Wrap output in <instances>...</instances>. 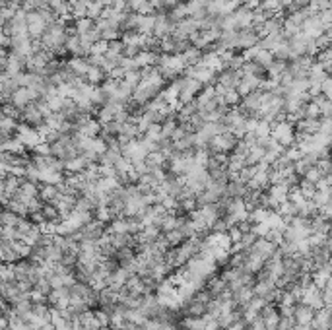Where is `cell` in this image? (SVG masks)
Returning <instances> with one entry per match:
<instances>
[{
    "mask_svg": "<svg viewBox=\"0 0 332 330\" xmlns=\"http://www.w3.org/2000/svg\"><path fill=\"white\" fill-rule=\"evenodd\" d=\"M270 136L276 140L284 150L296 146V130H294V124L288 121L274 122L270 128Z\"/></svg>",
    "mask_w": 332,
    "mask_h": 330,
    "instance_id": "6da1fadb",
    "label": "cell"
},
{
    "mask_svg": "<svg viewBox=\"0 0 332 330\" xmlns=\"http://www.w3.org/2000/svg\"><path fill=\"white\" fill-rule=\"evenodd\" d=\"M259 35L253 27H245V29H237V35H235V45H233V51L243 52L251 47H257L259 45Z\"/></svg>",
    "mask_w": 332,
    "mask_h": 330,
    "instance_id": "7a4b0ae2",
    "label": "cell"
},
{
    "mask_svg": "<svg viewBox=\"0 0 332 330\" xmlns=\"http://www.w3.org/2000/svg\"><path fill=\"white\" fill-rule=\"evenodd\" d=\"M39 97H41V95H39V91H37L35 87H16L8 101L12 105H16L17 109H23L25 105L33 103Z\"/></svg>",
    "mask_w": 332,
    "mask_h": 330,
    "instance_id": "3957f363",
    "label": "cell"
},
{
    "mask_svg": "<svg viewBox=\"0 0 332 330\" xmlns=\"http://www.w3.org/2000/svg\"><path fill=\"white\" fill-rule=\"evenodd\" d=\"M25 29L29 39H39L47 29V21L39 12H25Z\"/></svg>",
    "mask_w": 332,
    "mask_h": 330,
    "instance_id": "277c9868",
    "label": "cell"
},
{
    "mask_svg": "<svg viewBox=\"0 0 332 330\" xmlns=\"http://www.w3.org/2000/svg\"><path fill=\"white\" fill-rule=\"evenodd\" d=\"M315 317V309L305 305V303H296L294 305V311H292V319L296 321V327H301V325H311Z\"/></svg>",
    "mask_w": 332,
    "mask_h": 330,
    "instance_id": "5b68a950",
    "label": "cell"
},
{
    "mask_svg": "<svg viewBox=\"0 0 332 330\" xmlns=\"http://www.w3.org/2000/svg\"><path fill=\"white\" fill-rule=\"evenodd\" d=\"M276 249H278V247L272 243V241H268L266 237H257V241L253 243V247H251L249 251H253L255 255H259V257L264 259V262H266L276 253Z\"/></svg>",
    "mask_w": 332,
    "mask_h": 330,
    "instance_id": "8992f818",
    "label": "cell"
},
{
    "mask_svg": "<svg viewBox=\"0 0 332 330\" xmlns=\"http://www.w3.org/2000/svg\"><path fill=\"white\" fill-rule=\"evenodd\" d=\"M311 327L315 330H329V327H331V309L329 307L317 309L313 321H311Z\"/></svg>",
    "mask_w": 332,
    "mask_h": 330,
    "instance_id": "52a82bcc",
    "label": "cell"
},
{
    "mask_svg": "<svg viewBox=\"0 0 332 330\" xmlns=\"http://www.w3.org/2000/svg\"><path fill=\"white\" fill-rule=\"evenodd\" d=\"M84 80H86V84H89V86H101L105 80H107V74L99 66H89L86 76H84Z\"/></svg>",
    "mask_w": 332,
    "mask_h": 330,
    "instance_id": "ba28073f",
    "label": "cell"
},
{
    "mask_svg": "<svg viewBox=\"0 0 332 330\" xmlns=\"http://www.w3.org/2000/svg\"><path fill=\"white\" fill-rule=\"evenodd\" d=\"M181 58H183V62H185V66H187V68H189V66H196V64L202 60V51L191 45L187 51L181 54Z\"/></svg>",
    "mask_w": 332,
    "mask_h": 330,
    "instance_id": "9c48e42d",
    "label": "cell"
},
{
    "mask_svg": "<svg viewBox=\"0 0 332 330\" xmlns=\"http://www.w3.org/2000/svg\"><path fill=\"white\" fill-rule=\"evenodd\" d=\"M288 68V62H284V60H272L270 62V66L266 68V76H268V80H274V82H278V78L286 72Z\"/></svg>",
    "mask_w": 332,
    "mask_h": 330,
    "instance_id": "30bf717a",
    "label": "cell"
},
{
    "mask_svg": "<svg viewBox=\"0 0 332 330\" xmlns=\"http://www.w3.org/2000/svg\"><path fill=\"white\" fill-rule=\"evenodd\" d=\"M93 29V19L91 17H76L74 19V31L76 35H84Z\"/></svg>",
    "mask_w": 332,
    "mask_h": 330,
    "instance_id": "8fae6325",
    "label": "cell"
},
{
    "mask_svg": "<svg viewBox=\"0 0 332 330\" xmlns=\"http://www.w3.org/2000/svg\"><path fill=\"white\" fill-rule=\"evenodd\" d=\"M163 237H165V241H167V245H169V249L179 247V245L185 241V235L181 233L179 227H177V229H171V231H167V233H163Z\"/></svg>",
    "mask_w": 332,
    "mask_h": 330,
    "instance_id": "7c38bea8",
    "label": "cell"
},
{
    "mask_svg": "<svg viewBox=\"0 0 332 330\" xmlns=\"http://www.w3.org/2000/svg\"><path fill=\"white\" fill-rule=\"evenodd\" d=\"M253 60H255L257 64H261L262 68H268L270 62L274 60V56H272V52L270 51H266V49H261V47H259V51H257V54L253 56Z\"/></svg>",
    "mask_w": 332,
    "mask_h": 330,
    "instance_id": "4fadbf2b",
    "label": "cell"
},
{
    "mask_svg": "<svg viewBox=\"0 0 332 330\" xmlns=\"http://www.w3.org/2000/svg\"><path fill=\"white\" fill-rule=\"evenodd\" d=\"M99 37H101V41H117V39H121V29H115V27H105L99 31Z\"/></svg>",
    "mask_w": 332,
    "mask_h": 330,
    "instance_id": "5bb4252c",
    "label": "cell"
},
{
    "mask_svg": "<svg viewBox=\"0 0 332 330\" xmlns=\"http://www.w3.org/2000/svg\"><path fill=\"white\" fill-rule=\"evenodd\" d=\"M331 91H332V82H331V76H329V78H325V80L321 82V93L331 99Z\"/></svg>",
    "mask_w": 332,
    "mask_h": 330,
    "instance_id": "9a60e30c",
    "label": "cell"
},
{
    "mask_svg": "<svg viewBox=\"0 0 332 330\" xmlns=\"http://www.w3.org/2000/svg\"><path fill=\"white\" fill-rule=\"evenodd\" d=\"M2 194H4V181L0 179V196H2Z\"/></svg>",
    "mask_w": 332,
    "mask_h": 330,
    "instance_id": "2e32d148",
    "label": "cell"
}]
</instances>
